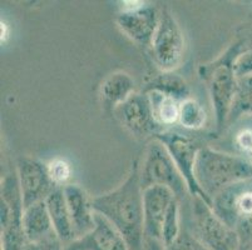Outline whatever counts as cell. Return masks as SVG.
<instances>
[{
  "instance_id": "6da1fadb",
  "label": "cell",
  "mask_w": 252,
  "mask_h": 250,
  "mask_svg": "<svg viewBox=\"0 0 252 250\" xmlns=\"http://www.w3.org/2000/svg\"><path fill=\"white\" fill-rule=\"evenodd\" d=\"M93 210L117 229L129 250H144L143 189L139 182V164L133 163L127 179L116 189L92 198Z\"/></svg>"
},
{
  "instance_id": "7a4b0ae2",
  "label": "cell",
  "mask_w": 252,
  "mask_h": 250,
  "mask_svg": "<svg viewBox=\"0 0 252 250\" xmlns=\"http://www.w3.org/2000/svg\"><path fill=\"white\" fill-rule=\"evenodd\" d=\"M194 176L198 187L212 204L226 188L252 180V163L242 155L202 146L197 154Z\"/></svg>"
},
{
  "instance_id": "3957f363",
  "label": "cell",
  "mask_w": 252,
  "mask_h": 250,
  "mask_svg": "<svg viewBox=\"0 0 252 250\" xmlns=\"http://www.w3.org/2000/svg\"><path fill=\"white\" fill-rule=\"evenodd\" d=\"M187 204L189 212L182 219V225L208 250H237V233L217 217L211 204L198 196H191Z\"/></svg>"
},
{
  "instance_id": "277c9868",
  "label": "cell",
  "mask_w": 252,
  "mask_h": 250,
  "mask_svg": "<svg viewBox=\"0 0 252 250\" xmlns=\"http://www.w3.org/2000/svg\"><path fill=\"white\" fill-rule=\"evenodd\" d=\"M238 54L237 47H233L212 65H203L201 68L203 70L202 78L207 82L208 94L219 129H222L230 119L237 93L238 78L236 77L233 63Z\"/></svg>"
},
{
  "instance_id": "5b68a950",
  "label": "cell",
  "mask_w": 252,
  "mask_h": 250,
  "mask_svg": "<svg viewBox=\"0 0 252 250\" xmlns=\"http://www.w3.org/2000/svg\"><path fill=\"white\" fill-rule=\"evenodd\" d=\"M139 182L143 190L151 187L168 188L180 203L191 198L189 187L168 150L156 139L147 145L139 164Z\"/></svg>"
},
{
  "instance_id": "8992f818",
  "label": "cell",
  "mask_w": 252,
  "mask_h": 250,
  "mask_svg": "<svg viewBox=\"0 0 252 250\" xmlns=\"http://www.w3.org/2000/svg\"><path fill=\"white\" fill-rule=\"evenodd\" d=\"M0 212L3 250H36L38 245L27 239L23 229L24 206L17 170L4 176L1 182Z\"/></svg>"
},
{
  "instance_id": "52a82bcc",
  "label": "cell",
  "mask_w": 252,
  "mask_h": 250,
  "mask_svg": "<svg viewBox=\"0 0 252 250\" xmlns=\"http://www.w3.org/2000/svg\"><path fill=\"white\" fill-rule=\"evenodd\" d=\"M186 52L183 30L175 15L164 9L161 11L159 25L151 44V54L162 73H171L182 64Z\"/></svg>"
},
{
  "instance_id": "ba28073f",
  "label": "cell",
  "mask_w": 252,
  "mask_h": 250,
  "mask_svg": "<svg viewBox=\"0 0 252 250\" xmlns=\"http://www.w3.org/2000/svg\"><path fill=\"white\" fill-rule=\"evenodd\" d=\"M155 139L161 141L166 146L169 155L175 162L176 167L182 174L186 184L189 187L191 196H198V198H202L203 200L211 204V201L206 198L201 188L197 184L196 176H194L197 154L202 146L198 145V143L191 138L176 132H159L155 135ZM211 206H212V204H211Z\"/></svg>"
},
{
  "instance_id": "9c48e42d",
  "label": "cell",
  "mask_w": 252,
  "mask_h": 250,
  "mask_svg": "<svg viewBox=\"0 0 252 250\" xmlns=\"http://www.w3.org/2000/svg\"><path fill=\"white\" fill-rule=\"evenodd\" d=\"M17 175L24 209L33 204L43 201L56 189V184L50 179L48 165L38 159L22 157L17 162Z\"/></svg>"
},
{
  "instance_id": "30bf717a",
  "label": "cell",
  "mask_w": 252,
  "mask_h": 250,
  "mask_svg": "<svg viewBox=\"0 0 252 250\" xmlns=\"http://www.w3.org/2000/svg\"><path fill=\"white\" fill-rule=\"evenodd\" d=\"M217 217L235 230L241 220L252 217V180L226 188L212 200Z\"/></svg>"
},
{
  "instance_id": "8fae6325",
  "label": "cell",
  "mask_w": 252,
  "mask_h": 250,
  "mask_svg": "<svg viewBox=\"0 0 252 250\" xmlns=\"http://www.w3.org/2000/svg\"><path fill=\"white\" fill-rule=\"evenodd\" d=\"M113 110L119 123L134 137L146 138L159 133L161 127L153 118L150 102L144 93H134Z\"/></svg>"
},
{
  "instance_id": "7c38bea8",
  "label": "cell",
  "mask_w": 252,
  "mask_h": 250,
  "mask_svg": "<svg viewBox=\"0 0 252 250\" xmlns=\"http://www.w3.org/2000/svg\"><path fill=\"white\" fill-rule=\"evenodd\" d=\"M159 19L161 13L157 8L144 3L141 8L134 10L119 11L116 23L130 40L139 45H151L159 25Z\"/></svg>"
},
{
  "instance_id": "4fadbf2b",
  "label": "cell",
  "mask_w": 252,
  "mask_h": 250,
  "mask_svg": "<svg viewBox=\"0 0 252 250\" xmlns=\"http://www.w3.org/2000/svg\"><path fill=\"white\" fill-rule=\"evenodd\" d=\"M173 193L166 187H151L143 190L144 234L146 239L162 243V228L167 210L173 200Z\"/></svg>"
},
{
  "instance_id": "5bb4252c",
  "label": "cell",
  "mask_w": 252,
  "mask_h": 250,
  "mask_svg": "<svg viewBox=\"0 0 252 250\" xmlns=\"http://www.w3.org/2000/svg\"><path fill=\"white\" fill-rule=\"evenodd\" d=\"M64 250H129L108 220L95 213V225L84 237L64 245Z\"/></svg>"
},
{
  "instance_id": "9a60e30c",
  "label": "cell",
  "mask_w": 252,
  "mask_h": 250,
  "mask_svg": "<svg viewBox=\"0 0 252 250\" xmlns=\"http://www.w3.org/2000/svg\"><path fill=\"white\" fill-rule=\"evenodd\" d=\"M63 190L72 218L75 239H78L88 234L95 225V212L92 206V198L77 184H67L63 187Z\"/></svg>"
},
{
  "instance_id": "2e32d148",
  "label": "cell",
  "mask_w": 252,
  "mask_h": 250,
  "mask_svg": "<svg viewBox=\"0 0 252 250\" xmlns=\"http://www.w3.org/2000/svg\"><path fill=\"white\" fill-rule=\"evenodd\" d=\"M45 204L52 219L53 229L61 242L67 245L75 240L74 228H73L72 218H70L63 188H56L53 190L45 199Z\"/></svg>"
},
{
  "instance_id": "e0dca14e",
  "label": "cell",
  "mask_w": 252,
  "mask_h": 250,
  "mask_svg": "<svg viewBox=\"0 0 252 250\" xmlns=\"http://www.w3.org/2000/svg\"><path fill=\"white\" fill-rule=\"evenodd\" d=\"M23 229L27 239L31 243L43 242L54 234L52 219L48 212L45 200L33 204L23 213Z\"/></svg>"
},
{
  "instance_id": "ac0fdd59",
  "label": "cell",
  "mask_w": 252,
  "mask_h": 250,
  "mask_svg": "<svg viewBox=\"0 0 252 250\" xmlns=\"http://www.w3.org/2000/svg\"><path fill=\"white\" fill-rule=\"evenodd\" d=\"M136 93V84L129 74L125 72H114L103 80L100 95L104 103L116 109L118 105Z\"/></svg>"
},
{
  "instance_id": "d6986e66",
  "label": "cell",
  "mask_w": 252,
  "mask_h": 250,
  "mask_svg": "<svg viewBox=\"0 0 252 250\" xmlns=\"http://www.w3.org/2000/svg\"><path fill=\"white\" fill-rule=\"evenodd\" d=\"M143 93L147 95L153 118L159 127L173 125V124L178 123L181 105L178 100L157 90H148L143 91Z\"/></svg>"
},
{
  "instance_id": "ffe728a7",
  "label": "cell",
  "mask_w": 252,
  "mask_h": 250,
  "mask_svg": "<svg viewBox=\"0 0 252 250\" xmlns=\"http://www.w3.org/2000/svg\"><path fill=\"white\" fill-rule=\"evenodd\" d=\"M148 90H157L159 93H163L175 98L180 103L189 98V89L187 83L173 72L162 73V74L157 75L155 79L148 83L144 89V91Z\"/></svg>"
},
{
  "instance_id": "44dd1931",
  "label": "cell",
  "mask_w": 252,
  "mask_h": 250,
  "mask_svg": "<svg viewBox=\"0 0 252 250\" xmlns=\"http://www.w3.org/2000/svg\"><path fill=\"white\" fill-rule=\"evenodd\" d=\"M207 115L202 105L196 99H189L181 102L180 118L178 123L182 128L189 130H200L205 127Z\"/></svg>"
},
{
  "instance_id": "7402d4cb",
  "label": "cell",
  "mask_w": 252,
  "mask_h": 250,
  "mask_svg": "<svg viewBox=\"0 0 252 250\" xmlns=\"http://www.w3.org/2000/svg\"><path fill=\"white\" fill-rule=\"evenodd\" d=\"M244 114L252 115V75L238 78L237 93L228 120H237Z\"/></svg>"
},
{
  "instance_id": "603a6c76",
  "label": "cell",
  "mask_w": 252,
  "mask_h": 250,
  "mask_svg": "<svg viewBox=\"0 0 252 250\" xmlns=\"http://www.w3.org/2000/svg\"><path fill=\"white\" fill-rule=\"evenodd\" d=\"M182 229V218H181V203L175 199L167 210L166 218L162 228V244L164 248L169 247L178 238Z\"/></svg>"
},
{
  "instance_id": "cb8c5ba5",
  "label": "cell",
  "mask_w": 252,
  "mask_h": 250,
  "mask_svg": "<svg viewBox=\"0 0 252 250\" xmlns=\"http://www.w3.org/2000/svg\"><path fill=\"white\" fill-rule=\"evenodd\" d=\"M48 171H49L50 179L56 184V187L63 188L67 185L65 182L70 178L72 168H70L69 163L61 158H57L48 164Z\"/></svg>"
},
{
  "instance_id": "d4e9b609",
  "label": "cell",
  "mask_w": 252,
  "mask_h": 250,
  "mask_svg": "<svg viewBox=\"0 0 252 250\" xmlns=\"http://www.w3.org/2000/svg\"><path fill=\"white\" fill-rule=\"evenodd\" d=\"M164 250H208L187 228L182 225L177 239Z\"/></svg>"
},
{
  "instance_id": "484cf974",
  "label": "cell",
  "mask_w": 252,
  "mask_h": 250,
  "mask_svg": "<svg viewBox=\"0 0 252 250\" xmlns=\"http://www.w3.org/2000/svg\"><path fill=\"white\" fill-rule=\"evenodd\" d=\"M233 144L236 149L244 155H246V159L252 154V128L245 127L236 133L233 138Z\"/></svg>"
},
{
  "instance_id": "4316f807",
  "label": "cell",
  "mask_w": 252,
  "mask_h": 250,
  "mask_svg": "<svg viewBox=\"0 0 252 250\" xmlns=\"http://www.w3.org/2000/svg\"><path fill=\"white\" fill-rule=\"evenodd\" d=\"M233 69H235L237 78L252 75V47L237 55V58L233 63Z\"/></svg>"
},
{
  "instance_id": "83f0119b",
  "label": "cell",
  "mask_w": 252,
  "mask_h": 250,
  "mask_svg": "<svg viewBox=\"0 0 252 250\" xmlns=\"http://www.w3.org/2000/svg\"><path fill=\"white\" fill-rule=\"evenodd\" d=\"M36 250H64V244L61 242L57 234H52L49 238L44 239L43 242L38 243Z\"/></svg>"
},
{
  "instance_id": "f1b7e54d",
  "label": "cell",
  "mask_w": 252,
  "mask_h": 250,
  "mask_svg": "<svg viewBox=\"0 0 252 250\" xmlns=\"http://www.w3.org/2000/svg\"><path fill=\"white\" fill-rule=\"evenodd\" d=\"M144 250H164V245L159 242H156V240L146 239Z\"/></svg>"
},
{
  "instance_id": "f546056e",
  "label": "cell",
  "mask_w": 252,
  "mask_h": 250,
  "mask_svg": "<svg viewBox=\"0 0 252 250\" xmlns=\"http://www.w3.org/2000/svg\"><path fill=\"white\" fill-rule=\"evenodd\" d=\"M237 250H252V242H238Z\"/></svg>"
},
{
  "instance_id": "4dcf8cb0",
  "label": "cell",
  "mask_w": 252,
  "mask_h": 250,
  "mask_svg": "<svg viewBox=\"0 0 252 250\" xmlns=\"http://www.w3.org/2000/svg\"><path fill=\"white\" fill-rule=\"evenodd\" d=\"M8 36H9L8 27H6L5 23H1V41H5Z\"/></svg>"
}]
</instances>
